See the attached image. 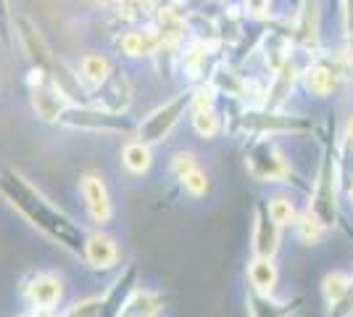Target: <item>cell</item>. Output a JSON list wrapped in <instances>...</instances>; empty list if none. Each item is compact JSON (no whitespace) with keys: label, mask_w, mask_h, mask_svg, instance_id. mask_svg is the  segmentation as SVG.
<instances>
[{"label":"cell","mask_w":353,"mask_h":317,"mask_svg":"<svg viewBox=\"0 0 353 317\" xmlns=\"http://www.w3.org/2000/svg\"><path fill=\"white\" fill-rule=\"evenodd\" d=\"M192 95H195V90H182L176 93L172 101L153 108L145 119L137 124V140H143L148 146L166 140L169 133L179 124V119L185 117V111L192 108Z\"/></svg>","instance_id":"obj_3"},{"label":"cell","mask_w":353,"mask_h":317,"mask_svg":"<svg viewBox=\"0 0 353 317\" xmlns=\"http://www.w3.org/2000/svg\"><path fill=\"white\" fill-rule=\"evenodd\" d=\"M243 127L253 133H269V135H280V133H301L311 130V122L293 117V114H280L277 108L269 111H245Z\"/></svg>","instance_id":"obj_7"},{"label":"cell","mask_w":353,"mask_h":317,"mask_svg":"<svg viewBox=\"0 0 353 317\" xmlns=\"http://www.w3.org/2000/svg\"><path fill=\"white\" fill-rule=\"evenodd\" d=\"M103 315V299H85L72 304L61 317H101Z\"/></svg>","instance_id":"obj_22"},{"label":"cell","mask_w":353,"mask_h":317,"mask_svg":"<svg viewBox=\"0 0 353 317\" xmlns=\"http://www.w3.org/2000/svg\"><path fill=\"white\" fill-rule=\"evenodd\" d=\"M63 127L72 130H88V133H105V135H127V133H137V124L127 119L121 111H108L101 106L90 104H69L59 117Z\"/></svg>","instance_id":"obj_2"},{"label":"cell","mask_w":353,"mask_h":317,"mask_svg":"<svg viewBox=\"0 0 353 317\" xmlns=\"http://www.w3.org/2000/svg\"><path fill=\"white\" fill-rule=\"evenodd\" d=\"M338 69L330 66L327 61H314L303 72V85H306L309 95H314V98H330L332 93L338 90Z\"/></svg>","instance_id":"obj_10"},{"label":"cell","mask_w":353,"mask_h":317,"mask_svg":"<svg viewBox=\"0 0 353 317\" xmlns=\"http://www.w3.org/2000/svg\"><path fill=\"white\" fill-rule=\"evenodd\" d=\"M161 304H163V299L159 296V294L134 288L132 294H130V299H127L124 307H121L119 317H153L159 309H161Z\"/></svg>","instance_id":"obj_13"},{"label":"cell","mask_w":353,"mask_h":317,"mask_svg":"<svg viewBox=\"0 0 353 317\" xmlns=\"http://www.w3.org/2000/svg\"><path fill=\"white\" fill-rule=\"evenodd\" d=\"M11 24H14L11 6H8V0H0V40L3 43H11Z\"/></svg>","instance_id":"obj_25"},{"label":"cell","mask_w":353,"mask_h":317,"mask_svg":"<svg viewBox=\"0 0 353 317\" xmlns=\"http://www.w3.org/2000/svg\"><path fill=\"white\" fill-rule=\"evenodd\" d=\"M250 172L264 182H280L290 175V166L285 162V156L272 140H259L248 153Z\"/></svg>","instance_id":"obj_6"},{"label":"cell","mask_w":353,"mask_h":317,"mask_svg":"<svg viewBox=\"0 0 353 317\" xmlns=\"http://www.w3.org/2000/svg\"><path fill=\"white\" fill-rule=\"evenodd\" d=\"M243 6H245V14L250 16H266L269 11V0H243Z\"/></svg>","instance_id":"obj_26"},{"label":"cell","mask_w":353,"mask_h":317,"mask_svg":"<svg viewBox=\"0 0 353 317\" xmlns=\"http://www.w3.org/2000/svg\"><path fill=\"white\" fill-rule=\"evenodd\" d=\"M14 30H16L19 43H21V50L30 56L32 64H34L37 69L50 72V69L56 66V56L50 53V46H48V40H45V35L40 32V27L32 21L30 16L19 14V16H14Z\"/></svg>","instance_id":"obj_5"},{"label":"cell","mask_w":353,"mask_h":317,"mask_svg":"<svg viewBox=\"0 0 353 317\" xmlns=\"http://www.w3.org/2000/svg\"><path fill=\"white\" fill-rule=\"evenodd\" d=\"M345 196H348V201H351V206H353V188L351 191H345Z\"/></svg>","instance_id":"obj_30"},{"label":"cell","mask_w":353,"mask_h":317,"mask_svg":"<svg viewBox=\"0 0 353 317\" xmlns=\"http://www.w3.org/2000/svg\"><path fill=\"white\" fill-rule=\"evenodd\" d=\"M172 172H174L176 177H182V175H188L190 169H195V156L190 151H179L172 156Z\"/></svg>","instance_id":"obj_24"},{"label":"cell","mask_w":353,"mask_h":317,"mask_svg":"<svg viewBox=\"0 0 353 317\" xmlns=\"http://www.w3.org/2000/svg\"><path fill=\"white\" fill-rule=\"evenodd\" d=\"M82 257L88 259V265L98 267V270H111L119 259V246L111 236L92 233L85 238V254Z\"/></svg>","instance_id":"obj_11"},{"label":"cell","mask_w":353,"mask_h":317,"mask_svg":"<svg viewBox=\"0 0 353 317\" xmlns=\"http://www.w3.org/2000/svg\"><path fill=\"white\" fill-rule=\"evenodd\" d=\"M353 291V278L348 275V272H330V275H324L322 280V296L324 302H327V307H332L335 302H340L345 294H351Z\"/></svg>","instance_id":"obj_19"},{"label":"cell","mask_w":353,"mask_h":317,"mask_svg":"<svg viewBox=\"0 0 353 317\" xmlns=\"http://www.w3.org/2000/svg\"><path fill=\"white\" fill-rule=\"evenodd\" d=\"M21 317H37V315H21Z\"/></svg>","instance_id":"obj_31"},{"label":"cell","mask_w":353,"mask_h":317,"mask_svg":"<svg viewBox=\"0 0 353 317\" xmlns=\"http://www.w3.org/2000/svg\"><path fill=\"white\" fill-rule=\"evenodd\" d=\"M27 296L34 309H53L61 299V280L53 272H40L32 286H27Z\"/></svg>","instance_id":"obj_12"},{"label":"cell","mask_w":353,"mask_h":317,"mask_svg":"<svg viewBox=\"0 0 353 317\" xmlns=\"http://www.w3.org/2000/svg\"><path fill=\"white\" fill-rule=\"evenodd\" d=\"M121 164L127 166L132 175H145L148 169H150V164H153V159H150V146L143 143V140L127 143L124 151H121Z\"/></svg>","instance_id":"obj_18"},{"label":"cell","mask_w":353,"mask_h":317,"mask_svg":"<svg viewBox=\"0 0 353 317\" xmlns=\"http://www.w3.org/2000/svg\"><path fill=\"white\" fill-rule=\"evenodd\" d=\"M92 6H98V8H119L124 0H90Z\"/></svg>","instance_id":"obj_28"},{"label":"cell","mask_w":353,"mask_h":317,"mask_svg":"<svg viewBox=\"0 0 353 317\" xmlns=\"http://www.w3.org/2000/svg\"><path fill=\"white\" fill-rule=\"evenodd\" d=\"M295 236H298V241L301 243H306V246H314V243H319L324 238V233L330 230V227L324 225L322 220L314 214L311 209H306L303 214H298L295 217Z\"/></svg>","instance_id":"obj_17"},{"label":"cell","mask_w":353,"mask_h":317,"mask_svg":"<svg viewBox=\"0 0 353 317\" xmlns=\"http://www.w3.org/2000/svg\"><path fill=\"white\" fill-rule=\"evenodd\" d=\"M77 75H79V79L88 85L90 90H95V88H101L105 79L111 77V64L101 53H88L85 59L79 61Z\"/></svg>","instance_id":"obj_14"},{"label":"cell","mask_w":353,"mask_h":317,"mask_svg":"<svg viewBox=\"0 0 353 317\" xmlns=\"http://www.w3.org/2000/svg\"><path fill=\"white\" fill-rule=\"evenodd\" d=\"M343 191L338 175V159H324L322 169H319V180L314 188V198H311L309 209L322 220L327 227L338 222V193Z\"/></svg>","instance_id":"obj_4"},{"label":"cell","mask_w":353,"mask_h":317,"mask_svg":"<svg viewBox=\"0 0 353 317\" xmlns=\"http://www.w3.org/2000/svg\"><path fill=\"white\" fill-rule=\"evenodd\" d=\"M343 146L353 148V117H348L345 127H343Z\"/></svg>","instance_id":"obj_27"},{"label":"cell","mask_w":353,"mask_h":317,"mask_svg":"<svg viewBox=\"0 0 353 317\" xmlns=\"http://www.w3.org/2000/svg\"><path fill=\"white\" fill-rule=\"evenodd\" d=\"M280 249V225L272 220V214L261 201L256 209V230H253V251L256 257H274Z\"/></svg>","instance_id":"obj_9"},{"label":"cell","mask_w":353,"mask_h":317,"mask_svg":"<svg viewBox=\"0 0 353 317\" xmlns=\"http://www.w3.org/2000/svg\"><path fill=\"white\" fill-rule=\"evenodd\" d=\"M134 275H137V270H134V267H130V270L124 272L117 283L111 286L108 296L103 299V315H101V317H119V312H121L124 302L130 299V294L134 291V286H132Z\"/></svg>","instance_id":"obj_15"},{"label":"cell","mask_w":353,"mask_h":317,"mask_svg":"<svg viewBox=\"0 0 353 317\" xmlns=\"http://www.w3.org/2000/svg\"><path fill=\"white\" fill-rule=\"evenodd\" d=\"M266 209H269V214H272V220H274V222H277L280 227L293 225L295 217H298V211H295L293 198H288V196H274V198H269Z\"/></svg>","instance_id":"obj_21"},{"label":"cell","mask_w":353,"mask_h":317,"mask_svg":"<svg viewBox=\"0 0 353 317\" xmlns=\"http://www.w3.org/2000/svg\"><path fill=\"white\" fill-rule=\"evenodd\" d=\"M82 196H85V206H88V214L92 217V222L105 225L111 220V214H114V206H111V196H108L103 177L85 175L82 177Z\"/></svg>","instance_id":"obj_8"},{"label":"cell","mask_w":353,"mask_h":317,"mask_svg":"<svg viewBox=\"0 0 353 317\" xmlns=\"http://www.w3.org/2000/svg\"><path fill=\"white\" fill-rule=\"evenodd\" d=\"M345 53H348V59L353 61V32H348V46H345Z\"/></svg>","instance_id":"obj_29"},{"label":"cell","mask_w":353,"mask_h":317,"mask_svg":"<svg viewBox=\"0 0 353 317\" xmlns=\"http://www.w3.org/2000/svg\"><path fill=\"white\" fill-rule=\"evenodd\" d=\"M219 127L221 124L216 111H214V106L211 108H192V130L203 140H211V137L219 135Z\"/></svg>","instance_id":"obj_20"},{"label":"cell","mask_w":353,"mask_h":317,"mask_svg":"<svg viewBox=\"0 0 353 317\" xmlns=\"http://www.w3.org/2000/svg\"><path fill=\"white\" fill-rule=\"evenodd\" d=\"M0 193L8 198V204L16 211H21L37 230H43L48 238H53L74 254H85V233L74 225L63 211L56 209L43 193H37L19 172H14V169L0 172Z\"/></svg>","instance_id":"obj_1"},{"label":"cell","mask_w":353,"mask_h":317,"mask_svg":"<svg viewBox=\"0 0 353 317\" xmlns=\"http://www.w3.org/2000/svg\"><path fill=\"white\" fill-rule=\"evenodd\" d=\"M182 180V188L190 193V196H203L208 191V177H206V172H201L198 166L195 169H190L188 175H182L179 177Z\"/></svg>","instance_id":"obj_23"},{"label":"cell","mask_w":353,"mask_h":317,"mask_svg":"<svg viewBox=\"0 0 353 317\" xmlns=\"http://www.w3.org/2000/svg\"><path fill=\"white\" fill-rule=\"evenodd\" d=\"M248 275H250V286L256 288L259 294L272 296V291H274V286H277V267H274L272 257L253 259L248 267Z\"/></svg>","instance_id":"obj_16"}]
</instances>
